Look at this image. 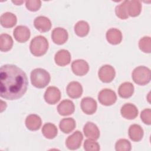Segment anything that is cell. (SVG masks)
Wrapping results in <instances>:
<instances>
[{"label":"cell","mask_w":151,"mask_h":151,"mask_svg":"<svg viewBox=\"0 0 151 151\" xmlns=\"http://www.w3.org/2000/svg\"><path fill=\"white\" fill-rule=\"evenodd\" d=\"M28 78L24 71L12 64L0 69V96L7 100H16L24 96L28 87Z\"/></svg>","instance_id":"obj_1"},{"label":"cell","mask_w":151,"mask_h":151,"mask_svg":"<svg viewBox=\"0 0 151 151\" xmlns=\"http://www.w3.org/2000/svg\"><path fill=\"white\" fill-rule=\"evenodd\" d=\"M30 77L32 84L38 88H43L46 87L51 80L48 72L41 68L33 70L31 73Z\"/></svg>","instance_id":"obj_2"},{"label":"cell","mask_w":151,"mask_h":151,"mask_svg":"<svg viewBox=\"0 0 151 151\" xmlns=\"http://www.w3.org/2000/svg\"><path fill=\"white\" fill-rule=\"evenodd\" d=\"M48 42L47 40L42 35H38L32 39L29 50L32 55L40 57L44 55L48 49Z\"/></svg>","instance_id":"obj_3"},{"label":"cell","mask_w":151,"mask_h":151,"mask_svg":"<svg viewBox=\"0 0 151 151\" xmlns=\"http://www.w3.org/2000/svg\"><path fill=\"white\" fill-rule=\"evenodd\" d=\"M132 78L135 83L140 86L148 84L150 81V70L145 66H139L132 72Z\"/></svg>","instance_id":"obj_4"},{"label":"cell","mask_w":151,"mask_h":151,"mask_svg":"<svg viewBox=\"0 0 151 151\" xmlns=\"http://www.w3.org/2000/svg\"><path fill=\"white\" fill-rule=\"evenodd\" d=\"M98 100L101 104L109 106L116 101L117 96L114 91L109 88H104L99 92Z\"/></svg>","instance_id":"obj_5"},{"label":"cell","mask_w":151,"mask_h":151,"mask_svg":"<svg viewBox=\"0 0 151 151\" xmlns=\"http://www.w3.org/2000/svg\"><path fill=\"white\" fill-rule=\"evenodd\" d=\"M98 76L102 82L106 83H110L115 77V70L110 65L106 64L103 65L99 70Z\"/></svg>","instance_id":"obj_6"},{"label":"cell","mask_w":151,"mask_h":151,"mask_svg":"<svg viewBox=\"0 0 151 151\" xmlns=\"http://www.w3.org/2000/svg\"><path fill=\"white\" fill-rule=\"evenodd\" d=\"M83 139V136L81 132L77 130L67 137L65 141L66 146L70 150L77 149L80 147Z\"/></svg>","instance_id":"obj_7"},{"label":"cell","mask_w":151,"mask_h":151,"mask_svg":"<svg viewBox=\"0 0 151 151\" xmlns=\"http://www.w3.org/2000/svg\"><path fill=\"white\" fill-rule=\"evenodd\" d=\"M61 92L60 90L54 86H50L44 93L45 101L50 104H55L60 100Z\"/></svg>","instance_id":"obj_8"},{"label":"cell","mask_w":151,"mask_h":151,"mask_svg":"<svg viewBox=\"0 0 151 151\" xmlns=\"http://www.w3.org/2000/svg\"><path fill=\"white\" fill-rule=\"evenodd\" d=\"M73 72L77 76H83L86 74L89 70L88 64L84 60H74L71 64Z\"/></svg>","instance_id":"obj_9"},{"label":"cell","mask_w":151,"mask_h":151,"mask_svg":"<svg viewBox=\"0 0 151 151\" xmlns=\"http://www.w3.org/2000/svg\"><path fill=\"white\" fill-rule=\"evenodd\" d=\"M68 32L63 28L57 27L54 28L51 33V38L55 44L62 45L68 40Z\"/></svg>","instance_id":"obj_10"},{"label":"cell","mask_w":151,"mask_h":151,"mask_svg":"<svg viewBox=\"0 0 151 151\" xmlns=\"http://www.w3.org/2000/svg\"><path fill=\"white\" fill-rule=\"evenodd\" d=\"M14 37L19 42H25L27 41L30 37V30L28 27L24 25L17 26L14 30Z\"/></svg>","instance_id":"obj_11"},{"label":"cell","mask_w":151,"mask_h":151,"mask_svg":"<svg viewBox=\"0 0 151 151\" xmlns=\"http://www.w3.org/2000/svg\"><path fill=\"white\" fill-rule=\"evenodd\" d=\"M96 101L91 97H87L81 100V108L84 113L87 114H93L97 110Z\"/></svg>","instance_id":"obj_12"},{"label":"cell","mask_w":151,"mask_h":151,"mask_svg":"<svg viewBox=\"0 0 151 151\" xmlns=\"http://www.w3.org/2000/svg\"><path fill=\"white\" fill-rule=\"evenodd\" d=\"M122 116L127 119L132 120L138 115V110L136 106L131 103H126L121 108Z\"/></svg>","instance_id":"obj_13"},{"label":"cell","mask_w":151,"mask_h":151,"mask_svg":"<svg viewBox=\"0 0 151 151\" xmlns=\"http://www.w3.org/2000/svg\"><path fill=\"white\" fill-rule=\"evenodd\" d=\"M34 27L41 32H47L51 28V21L46 17L39 16L35 18L34 21Z\"/></svg>","instance_id":"obj_14"},{"label":"cell","mask_w":151,"mask_h":151,"mask_svg":"<svg viewBox=\"0 0 151 151\" xmlns=\"http://www.w3.org/2000/svg\"><path fill=\"white\" fill-rule=\"evenodd\" d=\"M83 132L84 135L93 140H97L100 137V131L97 126L93 123L88 122L83 127Z\"/></svg>","instance_id":"obj_15"},{"label":"cell","mask_w":151,"mask_h":151,"mask_svg":"<svg viewBox=\"0 0 151 151\" xmlns=\"http://www.w3.org/2000/svg\"><path fill=\"white\" fill-rule=\"evenodd\" d=\"M67 93L72 99L79 98L83 93V87L77 81H71L67 86Z\"/></svg>","instance_id":"obj_16"},{"label":"cell","mask_w":151,"mask_h":151,"mask_svg":"<svg viewBox=\"0 0 151 151\" xmlns=\"http://www.w3.org/2000/svg\"><path fill=\"white\" fill-rule=\"evenodd\" d=\"M75 107L73 102L70 100H64L57 106V111L61 116H68L74 111Z\"/></svg>","instance_id":"obj_17"},{"label":"cell","mask_w":151,"mask_h":151,"mask_svg":"<svg viewBox=\"0 0 151 151\" xmlns=\"http://www.w3.org/2000/svg\"><path fill=\"white\" fill-rule=\"evenodd\" d=\"M54 60L58 65L65 66L70 63L71 54L68 50H60L55 54Z\"/></svg>","instance_id":"obj_18"},{"label":"cell","mask_w":151,"mask_h":151,"mask_svg":"<svg viewBox=\"0 0 151 151\" xmlns=\"http://www.w3.org/2000/svg\"><path fill=\"white\" fill-rule=\"evenodd\" d=\"M41 123L40 117L35 114L28 115L25 119L26 127L31 131L38 130L41 126Z\"/></svg>","instance_id":"obj_19"},{"label":"cell","mask_w":151,"mask_h":151,"mask_svg":"<svg viewBox=\"0 0 151 151\" xmlns=\"http://www.w3.org/2000/svg\"><path fill=\"white\" fill-rule=\"evenodd\" d=\"M106 39L111 44H119L122 40V32L118 29L110 28L106 32Z\"/></svg>","instance_id":"obj_20"},{"label":"cell","mask_w":151,"mask_h":151,"mask_svg":"<svg viewBox=\"0 0 151 151\" xmlns=\"http://www.w3.org/2000/svg\"><path fill=\"white\" fill-rule=\"evenodd\" d=\"M1 24L5 28H12L15 26L17 22V18L15 14L7 12L4 13L0 18Z\"/></svg>","instance_id":"obj_21"},{"label":"cell","mask_w":151,"mask_h":151,"mask_svg":"<svg viewBox=\"0 0 151 151\" xmlns=\"http://www.w3.org/2000/svg\"><path fill=\"white\" fill-rule=\"evenodd\" d=\"M130 139L134 142H139L143 136V130L142 127L137 124H132L129 129Z\"/></svg>","instance_id":"obj_22"},{"label":"cell","mask_w":151,"mask_h":151,"mask_svg":"<svg viewBox=\"0 0 151 151\" xmlns=\"http://www.w3.org/2000/svg\"><path fill=\"white\" fill-rule=\"evenodd\" d=\"M134 92V86L130 82H124L119 87L118 93L120 97L124 99L129 98Z\"/></svg>","instance_id":"obj_23"},{"label":"cell","mask_w":151,"mask_h":151,"mask_svg":"<svg viewBox=\"0 0 151 151\" xmlns=\"http://www.w3.org/2000/svg\"><path fill=\"white\" fill-rule=\"evenodd\" d=\"M76 124L74 119L73 118L63 119L59 124L60 130L64 133H69L71 132L76 127Z\"/></svg>","instance_id":"obj_24"},{"label":"cell","mask_w":151,"mask_h":151,"mask_svg":"<svg viewBox=\"0 0 151 151\" xmlns=\"http://www.w3.org/2000/svg\"><path fill=\"white\" fill-rule=\"evenodd\" d=\"M13 45L12 37L7 34H2L0 35V50L6 52L10 50Z\"/></svg>","instance_id":"obj_25"},{"label":"cell","mask_w":151,"mask_h":151,"mask_svg":"<svg viewBox=\"0 0 151 151\" xmlns=\"http://www.w3.org/2000/svg\"><path fill=\"white\" fill-rule=\"evenodd\" d=\"M58 133V130L55 125L51 123H45L42 128V133L47 139H52L54 138Z\"/></svg>","instance_id":"obj_26"},{"label":"cell","mask_w":151,"mask_h":151,"mask_svg":"<svg viewBox=\"0 0 151 151\" xmlns=\"http://www.w3.org/2000/svg\"><path fill=\"white\" fill-rule=\"evenodd\" d=\"M129 16L135 17L138 16L142 11V5L140 1L132 0L129 1L127 6Z\"/></svg>","instance_id":"obj_27"},{"label":"cell","mask_w":151,"mask_h":151,"mask_svg":"<svg viewBox=\"0 0 151 151\" xmlns=\"http://www.w3.org/2000/svg\"><path fill=\"white\" fill-rule=\"evenodd\" d=\"M90 30L88 24L85 21H79L74 26V32L79 37L86 36Z\"/></svg>","instance_id":"obj_28"},{"label":"cell","mask_w":151,"mask_h":151,"mask_svg":"<svg viewBox=\"0 0 151 151\" xmlns=\"http://www.w3.org/2000/svg\"><path fill=\"white\" fill-rule=\"evenodd\" d=\"M129 1L126 0L117 5L115 8V13L119 18L126 19L129 17L127 6Z\"/></svg>","instance_id":"obj_29"},{"label":"cell","mask_w":151,"mask_h":151,"mask_svg":"<svg viewBox=\"0 0 151 151\" xmlns=\"http://www.w3.org/2000/svg\"><path fill=\"white\" fill-rule=\"evenodd\" d=\"M151 39L150 37H143L139 42V48L144 52L150 53L151 51L150 47Z\"/></svg>","instance_id":"obj_30"},{"label":"cell","mask_w":151,"mask_h":151,"mask_svg":"<svg viewBox=\"0 0 151 151\" xmlns=\"http://www.w3.org/2000/svg\"><path fill=\"white\" fill-rule=\"evenodd\" d=\"M115 149L117 151H130L132 149V146L128 140L121 139L116 143Z\"/></svg>","instance_id":"obj_31"},{"label":"cell","mask_w":151,"mask_h":151,"mask_svg":"<svg viewBox=\"0 0 151 151\" xmlns=\"http://www.w3.org/2000/svg\"><path fill=\"white\" fill-rule=\"evenodd\" d=\"M84 149L86 151H98L100 149L99 144L93 139H86L84 143Z\"/></svg>","instance_id":"obj_32"},{"label":"cell","mask_w":151,"mask_h":151,"mask_svg":"<svg viewBox=\"0 0 151 151\" xmlns=\"http://www.w3.org/2000/svg\"><path fill=\"white\" fill-rule=\"evenodd\" d=\"M25 6L29 11H37L41 6V1L40 0H28L25 2Z\"/></svg>","instance_id":"obj_33"},{"label":"cell","mask_w":151,"mask_h":151,"mask_svg":"<svg viewBox=\"0 0 151 151\" xmlns=\"http://www.w3.org/2000/svg\"><path fill=\"white\" fill-rule=\"evenodd\" d=\"M140 119L142 122L147 125L151 124V110L150 109L143 110L140 114Z\"/></svg>","instance_id":"obj_34"},{"label":"cell","mask_w":151,"mask_h":151,"mask_svg":"<svg viewBox=\"0 0 151 151\" xmlns=\"http://www.w3.org/2000/svg\"><path fill=\"white\" fill-rule=\"evenodd\" d=\"M12 2L17 5H20L24 2L23 1H12Z\"/></svg>","instance_id":"obj_35"}]
</instances>
